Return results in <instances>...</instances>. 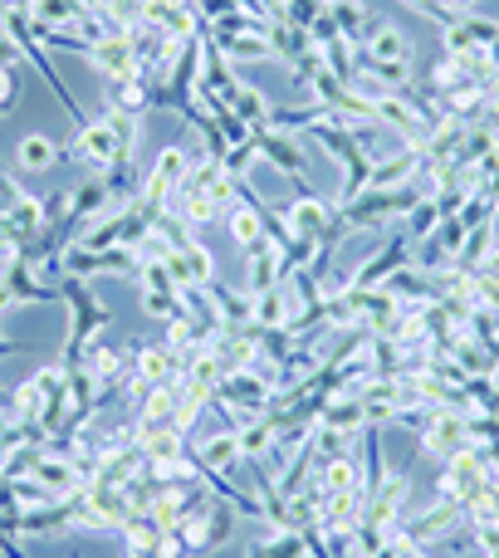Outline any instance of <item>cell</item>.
I'll use <instances>...</instances> for the list:
<instances>
[{
    "label": "cell",
    "mask_w": 499,
    "mask_h": 558,
    "mask_svg": "<svg viewBox=\"0 0 499 558\" xmlns=\"http://www.w3.org/2000/svg\"><path fill=\"white\" fill-rule=\"evenodd\" d=\"M84 64L94 69L104 84H118V78H133L137 74V54H133V35H98L88 45Z\"/></svg>",
    "instance_id": "5bb4252c"
},
{
    "label": "cell",
    "mask_w": 499,
    "mask_h": 558,
    "mask_svg": "<svg viewBox=\"0 0 499 558\" xmlns=\"http://www.w3.org/2000/svg\"><path fill=\"white\" fill-rule=\"evenodd\" d=\"M123 544H133V549H153V554H162V544H167V524L157 520V514H127L123 520Z\"/></svg>",
    "instance_id": "d6a6232c"
},
{
    "label": "cell",
    "mask_w": 499,
    "mask_h": 558,
    "mask_svg": "<svg viewBox=\"0 0 499 558\" xmlns=\"http://www.w3.org/2000/svg\"><path fill=\"white\" fill-rule=\"evenodd\" d=\"M357 49H363L367 59H377V64H402V69L412 64V45H406V35L397 25H387V20H377V29Z\"/></svg>",
    "instance_id": "603a6c76"
},
{
    "label": "cell",
    "mask_w": 499,
    "mask_h": 558,
    "mask_svg": "<svg viewBox=\"0 0 499 558\" xmlns=\"http://www.w3.org/2000/svg\"><path fill=\"white\" fill-rule=\"evenodd\" d=\"M416 202H422V196H416L412 186H397V192H363L357 202L338 206V221H343L348 235L353 231H377V226H387V221H402Z\"/></svg>",
    "instance_id": "52a82bcc"
},
{
    "label": "cell",
    "mask_w": 499,
    "mask_h": 558,
    "mask_svg": "<svg viewBox=\"0 0 499 558\" xmlns=\"http://www.w3.org/2000/svg\"><path fill=\"white\" fill-rule=\"evenodd\" d=\"M211 39L216 49H221L226 59H231V64H265V59H279L275 54V45H269V39H255V35H206Z\"/></svg>",
    "instance_id": "4dcf8cb0"
},
{
    "label": "cell",
    "mask_w": 499,
    "mask_h": 558,
    "mask_svg": "<svg viewBox=\"0 0 499 558\" xmlns=\"http://www.w3.org/2000/svg\"><path fill=\"white\" fill-rule=\"evenodd\" d=\"M15 353H25V343H15V338L0 333V357H15Z\"/></svg>",
    "instance_id": "7dc6e473"
},
{
    "label": "cell",
    "mask_w": 499,
    "mask_h": 558,
    "mask_svg": "<svg viewBox=\"0 0 499 558\" xmlns=\"http://www.w3.org/2000/svg\"><path fill=\"white\" fill-rule=\"evenodd\" d=\"M78 367H84L98 387H113L118 377H123V367H127V348H113V343H104V338H94Z\"/></svg>",
    "instance_id": "d4e9b609"
},
{
    "label": "cell",
    "mask_w": 499,
    "mask_h": 558,
    "mask_svg": "<svg viewBox=\"0 0 499 558\" xmlns=\"http://www.w3.org/2000/svg\"><path fill=\"white\" fill-rule=\"evenodd\" d=\"M182 255H186V265H192V279H196V289H206L216 279V255L206 251L202 241H186L182 245Z\"/></svg>",
    "instance_id": "60d3db41"
},
{
    "label": "cell",
    "mask_w": 499,
    "mask_h": 558,
    "mask_svg": "<svg viewBox=\"0 0 499 558\" xmlns=\"http://www.w3.org/2000/svg\"><path fill=\"white\" fill-rule=\"evenodd\" d=\"M64 383V367H39L35 377H25V383L10 392V422L15 426H39V412H45V397L54 392V387Z\"/></svg>",
    "instance_id": "9a60e30c"
},
{
    "label": "cell",
    "mask_w": 499,
    "mask_h": 558,
    "mask_svg": "<svg viewBox=\"0 0 499 558\" xmlns=\"http://www.w3.org/2000/svg\"><path fill=\"white\" fill-rule=\"evenodd\" d=\"M499 39V20L490 15H461L441 29V54H475V49H490Z\"/></svg>",
    "instance_id": "e0dca14e"
},
{
    "label": "cell",
    "mask_w": 499,
    "mask_h": 558,
    "mask_svg": "<svg viewBox=\"0 0 499 558\" xmlns=\"http://www.w3.org/2000/svg\"><path fill=\"white\" fill-rule=\"evenodd\" d=\"M446 357H455V363L465 367V377H490L495 367H499V357H495L490 348L480 343V338H471V333H465L461 343H455V348H451V353H446Z\"/></svg>",
    "instance_id": "d590c367"
},
{
    "label": "cell",
    "mask_w": 499,
    "mask_h": 558,
    "mask_svg": "<svg viewBox=\"0 0 499 558\" xmlns=\"http://www.w3.org/2000/svg\"><path fill=\"white\" fill-rule=\"evenodd\" d=\"M108 88V113H123V118H143L153 108V84L143 74L133 78H118V84H104Z\"/></svg>",
    "instance_id": "cb8c5ba5"
},
{
    "label": "cell",
    "mask_w": 499,
    "mask_h": 558,
    "mask_svg": "<svg viewBox=\"0 0 499 558\" xmlns=\"http://www.w3.org/2000/svg\"><path fill=\"white\" fill-rule=\"evenodd\" d=\"M235 88H241V74H235V64L221 54V49L211 45V39H206V54H202V78H196V94H211V98H221V104L231 108Z\"/></svg>",
    "instance_id": "ffe728a7"
},
{
    "label": "cell",
    "mask_w": 499,
    "mask_h": 558,
    "mask_svg": "<svg viewBox=\"0 0 499 558\" xmlns=\"http://www.w3.org/2000/svg\"><path fill=\"white\" fill-rule=\"evenodd\" d=\"M308 456H314V465L324 471V465L338 461V456H353V436L333 432V426H314V436H308Z\"/></svg>",
    "instance_id": "8d00e7d4"
},
{
    "label": "cell",
    "mask_w": 499,
    "mask_h": 558,
    "mask_svg": "<svg viewBox=\"0 0 499 558\" xmlns=\"http://www.w3.org/2000/svg\"><path fill=\"white\" fill-rule=\"evenodd\" d=\"M275 284H284V251H279L275 241H259V245H249L245 251V294L255 299V294H265V289H275Z\"/></svg>",
    "instance_id": "ac0fdd59"
},
{
    "label": "cell",
    "mask_w": 499,
    "mask_h": 558,
    "mask_svg": "<svg viewBox=\"0 0 499 558\" xmlns=\"http://www.w3.org/2000/svg\"><path fill=\"white\" fill-rule=\"evenodd\" d=\"M485 558H499V549H490V554H485Z\"/></svg>",
    "instance_id": "681fc988"
},
{
    "label": "cell",
    "mask_w": 499,
    "mask_h": 558,
    "mask_svg": "<svg viewBox=\"0 0 499 558\" xmlns=\"http://www.w3.org/2000/svg\"><path fill=\"white\" fill-rule=\"evenodd\" d=\"M10 490H15L20 510H39V505H54V495H49L45 485L35 481V475H20V481H10Z\"/></svg>",
    "instance_id": "b9f144b4"
},
{
    "label": "cell",
    "mask_w": 499,
    "mask_h": 558,
    "mask_svg": "<svg viewBox=\"0 0 499 558\" xmlns=\"http://www.w3.org/2000/svg\"><path fill=\"white\" fill-rule=\"evenodd\" d=\"M235 505L221 500V495H211V500L202 505L196 514H186L182 524H177V534H182L186 554H221L226 544L235 539Z\"/></svg>",
    "instance_id": "8992f818"
},
{
    "label": "cell",
    "mask_w": 499,
    "mask_h": 558,
    "mask_svg": "<svg viewBox=\"0 0 499 558\" xmlns=\"http://www.w3.org/2000/svg\"><path fill=\"white\" fill-rule=\"evenodd\" d=\"M490 59H495V69H499V39H495V45H490Z\"/></svg>",
    "instance_id": "c3c4849f"
},
{
    "label": "cell",
    "mask_w": 499,
    "mask_h": 558,
    "mask_svg": "<svg viewBox=\"0 0 499 558\" xmlns=\"http://www.w3.org/2000/svg\"><path fill=\"white\" fill-rule=\"evenodd\" d=\"M485 451H475V446H465V451H455L451 461H441V475H436V500H451L461 505V510H471L475 500L485 495Z\"/></svg>",
    "instance_id": "ba28073f"
},
{
    "label": "cell",
    "mask_w": 499,
    "mask_h": 558,
    "mask_svg": "<svg viewBox=\"0 0 499 558\" xmlns=\"http://www.w3.org/2000/svg\"><path fill=\"white\" fill-rule=\"evenodd\" d=\"M318 426H333V432L348 436H363L367 432V412H363V397L357 392H338L318 407Z\"/></svg>",
    "instance_id": "7402d4cb"
},
{
    "label": "cell",
    "mask_w": 499,
    "mask_h": 558,
    "mask_svg": "<svg viewBox=\"0 0 499 558\" xmlns=\"http://www.w3.org/2000/svg\"><path fill=\"white\" fill-rule=\"evenodd\" d=\"M137 304H143L147 318H162V324H172V318H186L182 289H137Z\"/></svg>",
    "instance_id": "74e56055"
},
{
    "label": "cell",
    "mask_w": 499,
    "mask_h": 558,
    "mask_svg": "<svg viewBox=\"0 0 499 558\" xmlns=\"http://www.w3.org/2000/svg\"><path fill=\"white\" fill-rule=\"evenodd\" d=\"M15 162L25 167V172H49L54 162H64V147H59L54 137H45V133H25L15 143Z\"/></svg>",
    "instance_id": "83f0119b"
},
{
    "label": "cell",
    "mask_w": 499,
    "mask_h": 558,
    "mask_svg": "<svg viewBox=\"0 0 499 558\" xmlns=\"http://www.w3.org/2000/svg\"><path fill=\"white\" fill-rule=\"evenodd\" d=\"M137 270H143V260H137V251H127V245H113V251L64 245V255H59V275H74V279H98V275L137 279Z\"/></svg>",
    "instance_id": "9c48e42d"
},
{
    "label": "cell",
    "mask_w": 499,
    "mask_h": 558,
    "mask_svg": "<svg viewBox=\"0 0 499 558\" xmlns=\"http://www.w3.org/2000/svg\"><path fill=\"white\" fill-rule=\"evenodd\" d=\"M39 202H45V231L69 226V192H45Z\"/></svg>",
    "instance_id": "ee69618b"
},
{
    "label": "cell",
    "mask_w": 499,
    "mask_h": 558,
    "mask_svg": "<svg viewBox=\"0 0 499 558\" xmlns=\"http://www.w3.org/2000/svg\"><path fill=\"white\" fill-rule=\"evenodd\" d=\"M422 172V153L412 147H397L387 157H373V172H367V192H397V186H412Z\"/></svg>",
    "instance_id": "d6986e66"
},
{
    "label": "cell",
    "mask_w": 499,
    "mask_h": 558,
    "mask_svg": "<svg viewBox=\"0 0 499 558\" xmlns=\"http://www.w3.org/2000/svg\"><path fill=\"white\" fill-rule=\"evenodd\" d=\"M465 416L471 412H455V407H426L422 422H416L422 451L436 456V461H451L455 451H465V446H471V436H465Z\"/></svg>",
    "instance_id": "30bf717a"
},
{
    "label": "cell",
    "mask_w": 499,
    "mask_h": 558,
    "mask_svg": "<svg viewBox=\"0 0 499 558\" xmlns=\"http://www.w3.org/2000/svg\"><path fill=\"white\" fill-rule=\"evenodd\" d=\"M255 147H259V162H269L275 172H284L289 182L299 186V196L314 192V186H308V157H304V147H299L294 133H275V128H259V133H255Z\"/></svg>",
    "instance_id": "7c38bea8"
},
{
    "label": "cell",
    "mask_w": 499,
    "mask_h": 558,
    "mask_svg": "<svg viewBox=\"0 0 499 558\" xmlns=\"http://www.w3.org/2000/svg\"><path fill=\"white\" fill-rule=\"evenodd\" d=\"M259 162V147H255V133L245 137V143H235V147H226V157H221V167L235 177V182H249V167Z\"/></svg>",
    "instance_id": "ab89813d"
},
{
    "label": "cell",
    "mask_w": 499,
    "mask_h": 558,
    "mask_svg": "<svg viewBox=\"0 0 499 558\" xmlns=\"http://www.w3.org/2000/svg\"><path fill=\"white\" fill-rule=\"evenodd\" d=\"M84 5L78 0H29V25L35 29H78Z\"/></svg>",
    "instance_id": "f1b7e54d"
},
{
    "label": "cell",
    "mask_w": 499,
    "mask_h": 558,
    "mask_svg": "<svg viewBox=\"0 0 499 558\" xmlns=\"http://www.w3.org/2000/svg\"><path fill=\"white\" fill-rule=\"evenodd\" d=\"M314 485L324 490V500L328 495H348L363 485V465H357L353 456H338V461H328L324 471H314Z\"/></svg>",
    "instance_id": "1f68e13d"
},
{
    "label": "cell",
    "mask_w": 499,
    "mask_h": 558,
    "mask_svg": "<svg viewBox=\"0 0 499 558\" xmlns=\"http://www.w3.org/2000/svg\"><path fill=\"white\" fill-rule=\"evenodd\" d=\"M412 251H416V241H406L402 231L387 235V241L377 245V251L367 255L363 265H353V270H348V284H357V289H382V279H392L397 270H406V265H412Z\"/></svg>",
    "instance_id": "4fadbf2b"
},
{
    "label": "cell",
    "mask_w": 499,
    "mask_h": 558,
    "mask_svg": "<svg viewBox=\"0 0 499 558\" xmlns=\"http://www.w3.org/2000/svg\"><path fill=\"white\" fill-rule=\"evenodd\" d=\"M436 226H441V206H436L431 196H422V202L402 216V235H406V241H426Z\"/></svg>",
    "instance_id": "f35d334b"
},
{
    "label": "cell",
    "mask_w": 499,
    "mask_h": 558,
    "mask_svg": "<svg viewBox=\"0 0 499 558\" xmlns=\"http://www.w3.org/2000/svg\"><path fill=\"white\" fill-rule=\"evenodd\" d=\"M69 558H78V554H69Z\"/></svg>",
    "instance_id": "f907efd6"
},
{
    "label": "cell",
    "mask_w": 499,
    "mask_h": 558,
    "mask_svg": "<svg viewBox=\"0 0 499 558\" xmlns=\"http://www.w3.org/2000/svg\"><path fill=\"white\" fill-rule=\"evenodd\" d=\"M231 113L241 118L249 133H259V128H269V113H275V104H269V98L259 94L255 84H241V88H235V98H231Z\"/></svg>",
    "instance_id": "836d02e7"
},
{
    "label": "cell",
    "mask_w": 499,
    "mask_h": 558,
    "mask_svg": "<svg viewBox=\"0 0 499 558\" xmlns=\"http://www.w3.org/2000/svg\"><path fill=\"white\" fill-rule=\"evenodd\" d=\"M235 441H241V456L245 461H265L279 441V422L275 416H259V422H245V426H231Z\"/></svg>",
    "instance_id": "f546056e"
},
{
    "label": "cell",
    "mask_w": 499,
    "mask_h": 558,
    "mask_svg": "<svg viewBox=\"0 0 499 558\" xmlns=\"http://www.w3.org/2000/svg\"><path fill=\"white\" fill-rule=\"evenodd\" d=\"M245 558H308V544H304V534H294V530H269L265 539L249 544Z\"/></svg>",
    "instance_id": "e575fe53"
},
{
    "label": "cell",
    "mask_w": 499,
    "mask_h": 558,
    "mask_svg": "<svg viewBox=\"0 0 499 558\" xmlns=\"http://www.w3.org/2000/svg\"><path fill=\"white\" fill-rule=\"evenodd\" d=\"M211 407H216V412H226V422H231V426L259 422V416L275 412V387H269L259 373H249V367H235V373L221 377Z\"/></svg>",
    "instance_id": "277c9868"
},
{
    "label": "cell",
    "mask_w": 499,
    "mask_h": 558,
    "mask_svg": "<svg viewBox=\"0 0 499 558\" xmlns=\"http://www.w3.org/2000/svg\"><path fill=\"white\" fill-rule=\"evenodd\" d=\"M127 363L147 387H172L182 383V357L167 343H127Z\"/></svg>",
    "instance_id": "2e32d148"
},
{
    "label": "cell",
    "mask_w": 499,
    "mask_h": 558,
    "mask_svg": "<svg viewBox=\"0 0 499 558\" xmlns=\"http://www.w3.org/2000/svg\"><path fill=\"white\" fill-rule=\"evenodd\" d=\"M202 153H206V147H202ZM202 153H196V147H182V143L162 147V153H157V162L147 167L143 186H137V202H143L147 211L162 216L167 206L177 202V192H182V182L192 177V162H196Z\"/></svg>",
    "instance_id": "5b68a950"
},
{
    "label": "cell",
    "mask_w": 499,
    "mask_h": 558,
    "mask_svg": "<svg viewBox=\"0 0 499 558\" xmlns=\"http://www.w3.org/2000/svg\"><path fill=\"white\" fill-rule=\"evenodd\" d=\"M20 104V69H0V113Z\"/></svg>",
    "instance_id": "f6af8a7d"
},
{
    "label": "cell",
    "mask_w": 499,
    "mask_h": 558,
    "mask_svg": "<svg viewBox=\"0 0 499 558\" xmlns=\"http://www.w3.org/2000/svg\"><path fill=\"white\" fill-rule=\"evenodd\" d=\"M328 10V0H284V15L279 20H289V25H299V29H308L318 15Z\"/></svg>",
    "instance_id": "7bdbcfd3"
},
{
    "label": "cell",
    "mask_w": 499,
    "mask_h": 558,
    "mask_svg": "<svg viewBox=\"0 0 499 558\" xmlns=\"http://www.w3.org/2000/svg\"><path fill=\"white\" fill-rule=\"evenodd\" d=\"M59 294H64V304H69V338H64V353H59V367H64V373H74V367L84 363L88 343L104 333L113 314H108V304L94 294V284H88V279L59 275Z\"/></svg>",
    "instance_id": "7a4b0ae2"
},
{
    "label": "cell",
    "mask_w": 499,
    "mask_h": 558,
    "mask_svg": "<svg viewBox=\"0 0 499 558\" xmlns=\"http://www.w3.org/2000/svg\"><path fill=\"white\" fill-rule=\"evenodd\" d=\"M455 530H465V510L451 500H436L431 510H422V514H402V524H397V534L422 544V549H436V544L451 539Z\"/></svg>",
    "instance_id": "8fae6325"
},
{
    "label": "cell",
    "mask_w": 499,
    "mask_h": 558,
    "mask_svg": "<svg viewBox=\"0 0 499 558\" xmlns=\"http://www.w3.org/2000/svg\"><path fill=\"white\" fill-rule=\"evenodd\" d=\"M206 299H211V308L221 314L226 328H245L249 324V294L235 284H226V279H211L206 284Z\"/></svg>",
    "instance_id": "4316f807"
},
{
    "label": "cell",
    "mask_w": 499,
    "mask_h": 558,
    "mask_svg": "<svg viewBox=\"0 0 499 558\" xmlns=\"http://www.w3.org/2000/svg\"><path fill=\"white\" fill-rule=\"evenodd\" d=\"M0 69H20V49L10 35H0Z\"/></svg>",
    "instance_id": "bcb514c9"
},
{
    "label": "cell",
    "mask_w": 499,
    "mask_h": 558,
    "mask_svg": "<svg viewBox=\"0 0 499 558\" xmlns=\"http://www.w3.org/2000/svg\"><path fill=\"white\" fill-rule=\"evenodd\" d=\"M308 137H314L318 147H324L328 157H333L338 167H343V192H338V206L357 202V196L367 192V172H373V153H367L363 143L353 137V128L343 123V118H324V123L308 128Z\"/></svg>",
    "instance_id": "3957f363"
},
{
    "label": "cell",
    "mask_w": 499,
    "mask_h": 558,
    "mask_svg": "<svg viewBox=\"0 0 499 558\" xmlns=\"http://www.w3.org/2000/svg\"><path fill=\"white\" fill-rule=\"evenodd\" d=\"M241 441H235V432L226 426V432H216V436H206L202 446H196V456H192V471L202 475V471H221V475H235L241 471Z\"/></svg>",
    "instance_id": "44dd1931"
},
{
    "label": "cell",
    "mask_w": 499,
    "mask_h": 558,
    "mask_svg": "<svg viewBox=\"0 0 499 558\" xmlns=\"http://www.w3.org/2000/svg\"><path fill=\"white\" fill-rule=\"evenodd\" d=\"M137 153V118L104 113L88 118L84 128H74V143L64 147V157L84 172H108L113 162H133Z\"/></svg>",
    "instance_id": "6da1fadb"
},
{
    "label": "cell",
    "mask_w": 499,
    "mask_h": 558,
    "mask_svg": "<svg viewBox=\"0 0 499 558\" xmlns=\"http://www.w3.org/2000/svg\"><path fill=\"white\" fill-rule=\"evenodd\" d=\"M328 15H333L338 35H343L348 45H363V39L377 29V15H367L363 0H328Z\"/></svg>",
    "instance_id": "484cf974"
}]
</instances>
